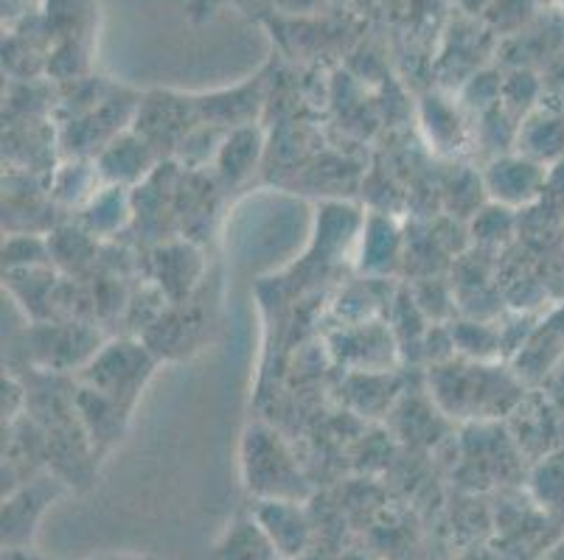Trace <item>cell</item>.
Segmentation results:
<instances>
[{
  "label": "cell",
  "mask_w": 564,
  "mask_h": 560,
  "mask_svg": "<svg viewBox=\"0 0 564 560\" xmlns=\"http://www.w3.org/2000/svg\"><path fill=\"white\" fill-rule=\"evenodd\" d=\"M528 384L514 370L495 362L449 359L430 367V389L438 409L449 418L491 420L522 407Z\"/></svg>",
  "instance_id": "6da1fadb"
},
{
  "label": "cell",
  "mask_w": 564,
  "mask_h": 560,
  "mask_svg": "<svg viewBox=\"0 0 564 560\" xmlns=\"http://www.w3.org/2000/svg\"><path fill=\"white\" fill-rule=\"evenodd\" d=\"M239 469H242L245 487H248L250 496H256V502H306V496H310V482L301 474L290 446L281 440L279 431L270 429L267 424H250L242 431Z\"/></svg>",
  "instance_id": "7a4b0ae2"
},
{
  "label": "cell",
  "mask_w": 564,
  "mask_h": 560,
  "mask_svg": "<svg viewBox=\"0 0 564 560\" xmlns=\"http://www.w3.org/2000/svg\"><path fill=\"white\" fill-rule=\"evenodd\" d=\"M158 362L161 359L155 356V351L143 339H107L99 353L82 367V373H76V382L85 384V387H94L96 393L107 395V398L118 400L130 413H135L138 398L150 384Z\"/></svg>",
  "instance_id": "3957f363"
},
{
  "label": "cell",
  "mask_w": 564,
  "mask_h": 560,
  "mask_svg": "<svg viewBox=\"0 0 564 560\" xmlns=\"http://www.w3.org/2000/svg\"><path fill=\"white\" fill-rule=\"evenodd\" d=\"M25 339L32 348V362L45 373H82L105 345L99 328L82 320L34 322Z\"/></svg>",
  "instance_id": "277c9868"
},
{
  "label": "cell",
  "mask_w": 564,
  "mask_h": 560,
  "mask_svg": "<svg viewBox=\"0 0 564 560\" xmlns=\"http://www.w3.org/2000/svg\"><path fill=\"white\" fill-rule=\"evenodd\" d=\"M199 123H203V116H199L197 96L155 90L150 96H143L141 105H138L132 130L150 143L161 157H166V154H177L188 132Z\"/></svg>",
  "instance_id": "5b68a950"
},
{
  "label": "cell",
  "mask_w": 564,
  "mask_h": 560,
  "mask_svg": "<svg viewBox=\"0 0 564 560\" xmlns=\"http://www.w3.org/2000/svg\"><path fill=\"white\" fill-rule=\"evenodd\" d=\"M65 491H68V482L59 480L48 469L9 491L3 496V549L32 547L43 516L63 499Z\"/></svg>",
  "instance_id": "8992f818"
},
{
  "label": "cell",
  "mask_w": 564,
  "mask_h": 560,
  "mask_svg": "<svg viewBox=\"0 0 564 560\" xmlns=\"http://www.w3.org/2000/svg\"><path fill=\"white\" fill-rule=\"evenodd\" d=\"M547 179H551V166L533 161L522 152L497 154L480 174L486 197L511 210L531 208L540 202L547 191Z\"/></svg>",
  "instance_id": "52a82bcc"
},
{
  "label": "cell",
  "mask_w": 564,
  "mask_h": 560,
  "mask_svg": "<svg viewBox=\"0 0 564 560\" xmlns=\"http://www.w3.org/2000/svg\"><path fill=\"white\" fill-rule=\"evenodd\" d=\"M564 359V300L556 303L551 311L536 320L531 337L525 339V345L517 351V356L511 359V370L517 376L528 384V387H536L551 376V370L556 367Z\"/></svg>",
  "instance_id": "ba28073f"
},
{
  "label": "cell",
  "mask_w": 564,
  "mask_h": 560,
  "mask_svg": "<svg viewBox=\"0 0 564 560\" xmlns=\"http://www.w3.org/2000/svg\"><path fill=\"white\" fill-rule=\"evenodd\" d=\"M94 163L105 185L135 188V185H141L143 179H150L152 174H155V168L161 166L163 157L130 127L127 132L112 138V141L96 154Z\"/></svg>",
  "instance_id": "9c48e42d"
},
{
  "label": "cell",
  "mask_w": 564,
  "mask_h": 560,
  "mask_svg": "<svg viewBox=\"0 0 564 560\" xmlns=\"http://www.w3.org/2000/svg\"><path fill=\"white\" fill-rule=\"evenodd\" d=\"M256 521L273 543L279 560H301L312 549V524L304 502L261 499L253 507Z\"/></svg>",
  "instance_id": "30bf717a"
},
{
  "label": "cell",
  "mask_w": 564,
  "mask_h": 560,
  "mask_svg": "<svg viewBox=\"0 0 564 560\" xmlns=\"http://www.w3.org/2000/svg\"><path fill=\"white\" fill-rule=\"evenodd\" d=\"M152 277L169 306H183L203 277V255L192 241L158 246L152 255Z\"/></svg>",
  "instance_id": "8fae6325"
},
{
  "label": "cell",
  "mask_w": 564,
  "mask_h": 560,
  "mask_svg": "<svg viewBox=\"0 0 564 560\" xmlns=\"http://www.w3.org/2000/svg\"><path fill=\"white\" fill-rule=\"evenodd\" d=\"M517 152L551 168L564 163V99L542 101L531 116L522 118Z\"/></svg>",
  "instance_id": "7c38bea8"
},
{
  "label": "cell",
  "mask_w": 564,
  "mask_h": 560,
  "mask_svg": "<svg viewBox=\"0 0 564 560\" xmlns=\"http://www.w3.org/2000/svg\"><path fill=\"white\" fill-rule=\"evenodd\" d=\"M76 415H79L96 454H105V451H110L118 440L124 438L132 418L130 409L121 407L118 400L107 398V395L96 393L94 387H85L79 382H76Z\"/></svg>",
  "instance_id": "4fadbf2b"
},
{
  "label": "cell",
  "mask_w": 564,
  "mask_h": 560,
  "mask_svg": "<svg viewBox=\"0 0 564 560\" xmlns=\"http://www.w3.org/2000/svg\"><path fill=\"white\" fill-rule=\"evenodd\" d=\"M335 345L340 362L357 370H371V373H384V367L397 359V342H393L391 331L377 322H360V326L346 328L335 337Z\"/></svg>",
  "instance_id": "5bb4252c"
},
{
  "label": "cell",
  "mask_w": 564,
  "mask_h": 560,
  "mask_svg": "<svg viewBox=\"0 0 564 560\" xmlns=\"http://www.w3.org/2000/svg\"><path fill=\"white\" fill-rule=\"evenodd\" d=\"M197 107L205 123H214L225 132L250 127V123H256V116L261 110V81L256 79L242 87H234V90L197 96Z\"/></svg>",
  "instance_id": "9a60e30c"
},
{
  "label": "cell",
  "mask_w": 564,
  "mask_h": 560,
  "mask_svg": "<svg viewBox=\"0 0 564 560\" xmlns=\"http://www.w3.org/2000/svg\"><path fill=\"white\" fill-rule=\"evenodd\" d=\"M357 259H360L357 261L360 270L371 277H384L397 270V264L402 261V230L397 228V222L384 213L366 216Z\"/></svg>",
  "instance_id": "2e32d148"
},
{
  "label": "cell",
  "mask_w": 564,
  "mask_h": 560,
  "mask_svg": "<svg viewBox=\"0 0 564 560\" xmlns=\"http://www.w3.org/2000/svg\"><path fill=\"white\" fill-rule=\"evenodd\" d=\"M135 216V199L132 188L124 185H101L94 199L82 208V228L94 239H107L124 230Z\"/></svg>",
  "instance_id": "e0dca14e"
},
{
  "label": "cell",
  "mask_w": 564,
  "mask_h": 560,
  "mask_svg": "<svg viewBox=\"0 0 564 560\" xmlns=\"http://www.w3.org/2000/svg\"><path fill=\"white\" fill-rule=\"evenodd\" d=\"M261 152H264V135L256 123L250 127H239V130H230L225 135L223 146H219L217 161H214V168H217V177L223 179L225 185H239L256 172L261 161Z\"/></svg>",
  "instance_id": "ac0fdd59"
},
{
  "label": "cell",
  "mask_w": 564,
  "mask_h": 560,
  "mask_svg": "<svg viewBox=\"0 0 564 560\" xmlns=\"http://www.w3.org/2000/svg\"><path fill=\"white\" fill-rule=\"evenodd\" d=\"M212 560H279L273 543L261 530L256 516H239L219 532L212 547Z\"/></svg>",
  "instance_id": "d6986e66"
},
{
  "label": "cell",
  "mask_w": 564,
  "mask_h": 560,
  "mask_svg": "<svg viewBox=\"0 0 564 560\" xmlns=\"http://www.w3.org/2000/svg\"><path fill=\"white\" fill-rule=\"evenodd\" d=\"M455 342V353L460 359H471V362H495L502 356V333L500 326H491L489 320H458L449 326Z\"/></svg>",
  "instance_id": "ffe728a7"
},
{
  "label": "cell",
  "mask_w": 564,
  "mask_h": 560,
  "mask_svg": "<svg viewBox=\"0 0 564 560\" xmlns=\"http://www.w3.org/2000/svg\"><path fill=\"white\" fill-rule=\"evenodd\" d=\"M101 177L96 172V163H87L85 157H76L68 166H63L51 179V197L59 205H82L85 208L94 194L101 188Z\"/></svg>",
  "instance_id": "44dd1931"
},
{
  "label": "cell",
  "mask_w": 564,
  "mask_h": 560,
  "mask_svg": "<svg viewBox=\"0 0 564 560\" xmlns=\"http://www.w3.org/2000/svg\"><path fill=\"white\" fill-rule=\"evenodd\" d=\"M545 101V81L533 74L531 68H514L502 79V99L500 107L509 116L525 118Z\"/></svg>",
  "instance_id": "7402d4cb"
},
{
  "label": "cell",
  "mask_w": 564,
  "mask_h": 560,
  "mask_svg": "<svg viewBox=\"0 0 564 560\" xmlns=\"http://www.w3.org/2000/svg\"><path fill=\"white\" fill-rule=\"evenodd\" d=\"M517 230V210L506 208V205L486 202L484 208L475 210V219H471V241L478 246H502L509 244L511 235Z\"/></svg>",
  "instance_id": "603a6c76"
},
{
  "label": "cell",
  "mask_w": 564,
  "mask_h": 560,
  "mask_svg": "<svg viewBox=\"0 0 564 560\" xmlns=\"http://www.w3.org/2000/svg\"><path fill=\"white\" fill-rule=\"evenodd\" d=\"M531 491L547 510H564V451L542 457L531 476Z\"/></svg>",
  "instance_id": "cb8c5ba5"
},
{
  "label": "cell",
  "mask_w": 564,
  "mask_h": 560,
  "mask_svg": "<svg viewBox=\"0 0 564 560\" xmlns=\"http://www.w3.org/2000/svg\"><path fill=\"white\" fill-rule=\"evenodd\" d=\"M48 239L34 233H12L3 244V270H34V266H51Z\"/></svg>",
  "instance_id": "d4e9b609"
},
{
  "label": "cell",
  "mask_w": 564,
  "mask_h": 560,
  "mask_svg": "<svg viewBox=\"0 0 564 560\" xmlns=\"http://www.w3.org/2000/svg\"><path fill=\"white\" fill-rule=\"evenodd\" d=\"M424 121H427L430 138H433L438 146H453L460 141V121L458 112L447 105L444 99L433 96L424 105Z\"/></svg>",
  "instance_id": "484cf974"
},
{
  "label": "cell",
  "mask_w": 564,
  "mask_h": 560,
  "mask_svg": "<svg viewBox=\"0 0 564 560\" xmlns=\"http://www.w3.org/2000/svg\"><path fill=\"white\" fill-rule=\"evenodd\" d=\"M533 12V0H497L486 20L502 34H517Z\"/></svg>",
  "instance_id": "4316f807"
},
{
  "label": "cell",
  "mask_w": 564,
  "mask_h": 560,
  "mask_svg": "<svg viewBox=\"0 0 564 560\" xmlns=\"http://www.w3.org/2000/svg\"><path fill=\"white\" fill-rule=\"evenodd\" d=\"M542 389H545L547 398H551L556 407L564 409V359L551 370V376L542 382Z\"/></svg>",
  "instance_id": "83f0119b"
},
{
  "label": "cell",
  "mask_w": 564,
  "mask_h": 560,
  "mask_svg": "<svg viewBox=\"0 0 564 560\" xmlns=\"http://www.w3.org/2000/svg\"><path fill=\"white\" fill-rule=\"evenodd\" d=\"M455 3H458V9L460 12H466V14H471V18H480V14H489V9L495 7L497 0H455Z\"/></svg>",
  "instance_id": "f1b7e54d"
},
{
  "label": "cell",
  "mask_w": 564,
  "mask_h": 560,
  "mask_svg": "<svg viewBox=\"0 0 564 560\" xmlns=\"http://www.w3.org/2000/svg\"><path fill=\"white\" fill-rule=\"evenodd\" d=\"M3 560H48V558L34 552L32 547H7L3 549Z\"/></svg>",
  "instance_id": "f546056e"
},
{
  "label": "cell",
  "mask_w": 564,
  "mask_h": 560,
  "mask_svg": "<svg viewBox=\"0 0 564 560\" xmlns=\"http://www.w3.org/2000/svg\"><path fill=\"white\" fill-rule=\"evenodd\" d=\"M87 560H155L150 554H135V552H118V554H96V558Z\"/></svg>",
  "instance_id": "4dcf8cb0"
},
{
  "label": "cell",
  "mask_w": 564,
  "mask_h": 560,
  "mask_svg": "<svg viewBox=\"0 0 564 560\" xmlns=\"http://www.w3.org/2000/svg\"><path fill=\"white\" fill-rule=\"evenodd\" d=\"M558 7H562V9H564V0H558Z\"/></svg>",
  "instance_id": "1f68e13d"
}]
</instances>
